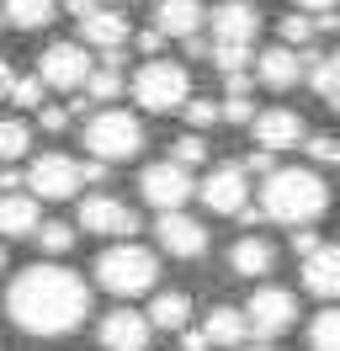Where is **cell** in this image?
Segmentation results:
<instances>
[{"mask_svg":"<svg viewBox=\"0 0 340 351\" xmlns=\"http://www.w3.org/2000/svg\"><path fill=\"white\" fill-rule=\"evenodd\" d=\"M5 314L27 335H69L90 314V287L69 266H53V261L27 266L16 282H11V293H5Z\"/></svg>","mask_w":340,"mask_h":351,"instance_id":"6da1fadb","label":"cell"},{"mask_svg":"<svg viewBox=\"0 0 340 351\" xmlns=\"http://www.w3.org/2000/svg\"><path fill=\"white\" fill-rule=\"evenodd\" d=\"M260 208H266V219L303 229V223H314L330 208V186L308 165H276L266 176V186H260Z\"/></svg>","mask_w":340,"mask_h":351,"instance_id":"7a4b0ae2","label":"cell"},{"mask_svg":"<svg viewBox=\"0 0 340 351\" xmlns=\"http://www.w3.org/2000/svg\"><path fill=\"white\" fill-rule=\"evenodd\" d=\"M96 282L112 293V298H138L160 282V256L149 245H133V240H117L96 256Z\"/></svg>","mask_w":340,"mask_h":351,"instance_id":"3957f363","label":"cell"},{"mask_svg":"<svg viewBox=\"0 0 340 351\" xmlns=\"http://www.w3.org/2000/svg\"><path fill=\"white\" fill-rule=\"evenodd\" d=\"M80 138H85V149H90V160H133V154L144 149V123L133 117V112H96V117H85V128H80Z\"/></svg>","mask_w":340,"mask_h":351,"instance_id":"277c9868","label":"cell"},{"mask_svg":"<svg viewBox=\"0 0 340 351\" xmlns=\"http://www.w3.org/2000/svg\"><path fill=\"white\" fill-rule=\"evenodd\" d=\"M133 101L144 112H181L191 101V75L186 64H170V59H149L138 75H133Z\"/></svg>","mask_w":340,"mask_h":351,"instance_id":"5b68a950","label":"cell"},{"mask_svg":"<svg viewBox=\"0 0 340 351\" xmlns=\"http://www.w3.org/2000/svg\"><path fill=\"white\" fill-rule=\"evenodd\" d=\"M245 325H250V335L271 341V335H282V330L298 325V298L287 287H260V293L245 298Z\"/></svg>","mask_w":340,"mask_h":351,"instance_id":"8992f818","label":"cell"},{"mask_svg":"<svg viewBox=\"0 0 340 351\" xmlns=\"http://www.w3.org/2000/svg\"><path fill=\"white\" fill-rule=\"evenodd\" d=\"M38 75H42V86H53V90H80L85 80H90V48L85 43H48L42 48V59H38Z\"/></svg>","mask_w":340,"mask_h":351,"instance_id":"52a82bcc","label":"cell"},{"mask_svg":"<svg viewBox=\"0 0 340 351\" xmlns=\"http://www.w3.org/2000/svg\"><path fill=\"white\" fill-rule=\"evenodd\" d=\"M27 186H32V197H48V202L75 197V192L85 186L80 160H69V154H38L32 171H27Z\"/></svg>","mask_w":340,"mask_h":351,"instance_id":"ba28073f","label":"cell"},{"mask_svg":"<svg viewBox=\"0 0 340 351\" xmlns=\"http://www.w3.org/2000/svg\"><path fill=\"white\" fill-rule=\"evenodd\" d=\"M154 240H160V250H170L175 261H197V256L208 250V223L181 213V208H170V213L154 219Z\"/></svg>","mask_w":340,"mask_h":351,"instance_id":"9c48e42d","label":"cell"},{"mask_svg":"<svg viewBox=\"0 0 340 351\" xmlns=\"http://www.w3.org/2000/svg\"><path fill=\"white\" fill-rule=\"evenodd\" d=\"M85 234H106V240H133L138 234V213L127 208L123 197H85V208L75 213Z\"/></svg>","mask_w":340,"mask_h":351,"instance_id":"30bf717a","label":"cell"},{"mask_svg":"<svg viewBox=\"0 0 340 351\" xmlns=\"http://www.w3.org/2000/svg\"><path fill=\"white\" fill-rule=\"evenodd\" d=\"M138 186H144V197L160 208V213H170V208H181V202L197 192V181H191L186 165H175V160H154L144 176H138Z\"/></svg>","mask_w":340,"mask_h":351,"instance_id":"8fae6325","label":"cell"},{"mask_svg":"<svg viewBox=\"0 0 340 351\" xmlns=\"http://www.w3.org/2000/svg\"><path fill=\"white\" fill-rule=\"evenodd\" d=\"M208 16H212V43H250L255 48V32H260V5L255 0H218Z\"/></svg>","mask_w":340,"mask_h":351,"instance_id":"7c38bea8","label":"cell"},{"mask_svg":"<svg viewBox=\"0 0 340 351\" xmlns=\"http://www.w3.org/2000/svg\"><path fill=\"white\" fill-rule=\"evenodd\" d=\"M250 133H255V144H260V149L276 154V149H298V144L308 138V123H303L293 107H271V112H255Z\"/></svg>","mask_w":340,"mask_h":351,"instance_id":"4fadbf2b","label":"cell"},{"mask_svg":"<svg viewBox=\"0 0 340 351\" xmlns=\"http://www.w3.org/2000/svg\"><path fill=\"white\" fill-rule=\"evenodd\" d=\"M202 202H208L212 213H239L245 202H250V176L245 165H212V176L202 181Z\"/></svg>","mask_w":340,"mask_h":351,"instance_id":"5bb4252c","label":"cell"},{"mask_svg":"<svg viewBox=\"0 0 340 351\" xmlns=\"http://www.w3.org/2000/svg\"><path fill=\"white\" fill-rule=\"evenodd\" d=\"M149 314L138 308H112L101 319V346L106 351H149Z\"/></svg>","mask_w":340,"mask_h":351,"instance_id":"9a60e30c","label":"cell"},{"mask_svg":"<svg viewBox=\"0 0 340 351\" xmlns=\"http://www.w3.org/2000/svg\"><path fill=\"white\" fill-rule=\"evenodd\" d=\"M303 287L319 293V298H340V240H324L303 261Z\"/></svg>","mask_w":340,"mask_h":351,"instance_id":"2e32d148","label":"cell"},{"mask_svg":"<svg viewBox=\"0 0 340 351\" xmlns=\"http://www.w3.org/2000/svg\"><path fill=\"white\" fill-rule=\"evenodd\" d=\"M202 22H208V5L202 0H160L154 5V27L165 38H197Z\"/></svg>","mask_w":340,"mask_h":351,"instance_id":"e0dca14e","label":"cell"},{"mask_svg":"<svg viewBox=\"0 0 340 351\" xmlns=\"http://www.w3.org/2000/svg\"><path fill=\"white\" fill-rule=\"evenodd\" d=\"M38 197H27V192H0V234L5 240H27V234H38Z\"/></svg>","mask_w":340,"mask_h":351,"instance_id":"ac0fdd59","label":"cell"},{"mask_svg":"<svg viewBox=\"0 0 340 351\" xmlns=\"http://www.w3.org/2000/svg\"><path fill=\"white\" fill-rule=\"evenodd\" d=\"M80 43L85 48H127V16L123 11H112V5H101V11H90L80 22Z\"/></svg>","mask_w":340,"mask_h":351,"instance_id":"d6986e66","label":"cell"},{"mask_svg":"<svg viewBox=\"0 0 340 351\" xmlns=\"http://www.w3.org/2000/svg\"><path fill=\"white\" fill-rule=\"evenodd\" d=\"M255 75H260V86L287 90V86H298V75H303V53L287 48V43H276V48H266V53L255 59Z\"/></svg>","mask_w":340,"mask_h":351,"instance_id":"ffe728a7","label":"cell"},{"mask_svg":"<svg viewBox=\"0 0 340 351\" xmlns=\"http://www.w3.org/2000/svg\"><path fill=\"white\" fill-rule=\"evenodd\" d=\"M229 266L239 271V277H266V271L276 266V245L260 240V234H245V240L229 250Z\"/></svg>","mask_w":340,"mask_h":351,"instance_id":"44dd1931","label":"cell"},{"mask_svg":"<svg viewBox=\"0 0 340 351\" xmlns=\"http://www.w3.org/2000/svg\"><path fill=\"white\" fill-rule=\"evenodd\" d=\"M208 341L212 346H245L250 341V325H245V308H234V304H218L208 314Z\"/></svg>","mask_w":340,"mask_h":351,"instance_id":"7402d4cb","label":"cell"},{"mask_svg":"<svg viewBox=\"0 0 340 351\" xmlns=\"http://www.w3.org/2000/svg\"><path fill=\"white\" fill-rule=\"evenodd\" d=\"M186 319H191V298H186V293H175V287L154 293V304H149V325H160V330H186Z\"/></svg>","mask_w":340,"mask_h":351,"instance_id":"603a6c76","label":"cell"},{"mask_svg":"<svg viewBox=\"0 0 340 351\" xmlns=\"http://www.w3.org/2000/svg\"><path fill=\"white\" fill-rule=\"evenodd\" d=\"M0 11H5L11 27L32 32V27H48L53 16H59V0H0Z\"/></svg>","mask_w":340,"mask_h":351,"instance_id":"cb8c5ba5","label":"cell"},{"mask_svg":"<svg viewBox=\"0 0 340 351\" xmlns=\"http://www.w3.org/2000/svg\"><path fill=\"white\" fill-rule=\"evenodd\" d=\"M27 149H32V128H27L21 117H0V160L11 165V160H21Z\"/></svg>","mask_w":340,"mask_h":351,"instance_id":"d4e9b609","label":"cell"},{"mask_svg":"<svg viewBox=\"0 0 340 351\" xmlns=\"http://www.w3.org/2000/svg\"><path fill=\"white\" fill-rule=\"evenodd\" d=\"M32 240H38L42 250H48V256H64V250L75 245V223H69V219H42Z\"/></svg>","mask_w":340,"mask_h":351,"instance_id":"484cf974","label":"cell"},{"mask_svg":"<svg viewBox=\"0 0 340 351\" xmlns=\"http://www.w3.org/2000/svg\"><path fill=\"white\" fill-rule=\"evenodd\" d=\"M308 346H314V351H340V308L314 314V325H308Z\"/></svg>","mask_w":340,"mask_h":351,"instance_id":"4316f807","label":"cell"},{"mask_svg":"<svg viewBox=\"0 0 340 351\" xmlns=\"http://www.w3.org/2000/svg\"><path fill=\"white\" fill-rule=\"evenodd\" d=\"M314 32H319V22L308 16V11H287V16H282V43L287 48H308Z\"/></svg>","mask_w":340,"mask_h":351,"instance_id":"83f0119b","label":"cell"},{"mask_svg":"<svg viewBox=\"0 0 340 351\" xmlns=\"http://www.w3.org/2000/svg\"><path fill=\"white\" fill-rule=\"evenodd\" d=\"M123 69H90V80H85V96L90 101H117L123 96Z\"/></svg>","mask_w":340,"mask_h":351,"instance_id":"f1b7e54d","label":"cell"},{"mask_svg":"<svg viewBox=\"0 0 340 351\" xmlns=\"http://www.w3.org/2000/svg\"><path fill=\"white\" fill-rule=\"evenodd\" d=\"M170 160H175V165H202V160H208V138H202V133H181V138H175V144H170Z\"/></svg>","mask_w":340,"mask_h":351,"instance_id":"f546056e","label":"cell"},{"mask_svg":"<svg viewBox=\"0 0 340 351\" xmlns=\"http://www.w3.org/2000/svg\"><path fill=\"white\" fill-rule=\"evenodd\" d=\"M303 149H308L314 165H340V133H308Z\"/></svg>","mask_w":340,"mask_h":351,"instance_id":"4dcf8cb0","label":"cell"},{"mask_svg":"<svg viewBox=\"0 0 340 351\" xmlns=\"http://www.w3.org/2000/svg\"><path fill=\"white\" fill-rule=\"evenodd\" d=\"M181 112H186L191 133H202V128H212V123H223V107H218V101H208V96H191Z\"/></svg>","mask_w":340,"mask_h":351,"instance_id":"1f68e13d","label":"cell"},{"mask_svg":"<svg viewBox=\"0 0 340 351\" xmlns=\"http://www.w3.org/2000/svg\"><path fill=\"white\" fill-rule=\"evenodd\" d=\"M212 64L234 75V69H250V43H212Z\"/></svg>","mask_w":340,"mask_h":351,"instance_id":"d6a6232c","label":"cell"},{"mask_svg":"<svg viewBox=\"0 0 340 351\" xmlns=\"http://www.w3.org/2000/svg\"><path fill=\"white\" fill-rule=\"evenodd\" d=\"M42 96H48V90H42V75H16V80H11V101H16V107H42Z\"/></svg>","mask_w":340,"mask_h":351,"instance_id":"836d02e7","label":"cell"},{"mask_svg":"<svg viewBox=\"0 0 340 351\" xmlns=\"http://www.w3.org/2000/svg\"><path fill=\"white\" fill-rule=\"evenodd\" d=\"M223 123H245V128H250V123H255L250 96H229V101H223Z\"/></svg>","mask_w":340,"mask_h":351,"instance_id":"e575fe53","label":"cell"},{"mask_svg":"<svg viewBox=\"0 0 340 351\" xmlns=\"http://www.w3.org/2000/svg\"><path fill=\"white\" fill-rule=\"evenodd\" d=\"M319 245H324V240H319V234L308 229V223H303V229H293V256H303V261H308V256H314Z\"/></svg>","mask_w":340,"mask_h":351,"instance_id":"d590c367","label":"cell"},{"mask_svg":"<svg viewBox=\"0 0 340 351\" xmlns=\"http://www.w3.org/2000/svg\"><path fill=\"white\" fill-rule=\"evenodd\" d=\"M255 171H260V176H271V171H276V154H271V149H260V144H255L250 160H245V176H255Z\"/></svg>","mask_w":340,"mask_h":351,"instance_id":"8d00e7d4","label":"cell"},{"mask_svg":"<svg viewBox=\"0 0 340 351\" xmlns=\"http://www.w3.org/2000/svg\"><path fill=\"white\" fill-rule=\"evenodd\" d=\"M223 90H229V96H250L255 75H250V69H234V75H223Z\"/></svg>","mask_w":340,"mask_h":351,"instance_id":"74e56055","label":"cell"},{"mask_svg":"<svg viewBox=\"0 0 340 351\" xmlns=\"http://www.w3.org/2000/svg\"><path fill=\"white\" fill-rule=\"evenodd\" d=\"M38 123L48 133H64V128H69V112H64V107H38Z\"/></svg>","mask_w":340,"mask_h":351,"instance_id":"f35d334b","label":"cell"},{"mask_svg":"<svg viewBox=\"0 0 340 351\" xmlns=\"http://www.w3.org/2000/svg\"><path fill=\"white\" fill-rule=\"evenodd\" d=\"M160 48H165V32H160V27H149V32H138V53H149V59H160Z\"/></svg>","mask_w":340,"mask_h":351,"instance_id":"ab89813d","label":"cell"},{"mask_svg":"<svg viewBox=\"0 0 340 351\" xmlns=\"http://www.w3.org/2000/svg\"><path fill=\"white\" fill-rule=\"evenodd\" d=\"M80 176L90 181V186H106V181H112V176H106V160H85V165H80Z\"/></svg>","mask_w":340,"mask_h":351,"instance_id":"60d3db41","label":"cell"},{"mask_svg":"<svg viewBox=\"0 0 340 351\" xmlns=\"http://www.w3.org/2000/svg\"><path fill=\"white\" fill-rule=\"evenodd\" d=\"M181 351H212L208 330H186V335H181Z\"/></svg>","mask_w":340,"mask_h":351,"instance_id":"b9f144b4","label":"cell"},{"mask_svg":"<svg viewBox=\"0 0 340 351\" xmlns=\"http://www.w3.org/2000/svg\"><path fill=\"white\" fill-rule=\"evenodd\" d=\"M59 5L69 11V16H80V22L90 16V11H101V0H59Z\"/></svg>","mask_w":340,"mask_h":351,"instance_id":"7bdbcfd3","label":"cell"},{"mask_svg":"<svg viewBox=\"0 0 340 351\" xmlns=\"http://www.w3.org/2000/svg\"><path fill=\"white\" fill-rule=\"evenodd\" d=\"M186 53H191V59H212V38H202V32L186 38Z\"/></svg>","mask_w":340,"mask_h":351,"instance_id":"ee69618b","label":"cell"},{"mask_svg":"<svg viewBox=\"0 0 340 351\" xmlns=\"http://www.w3.org/2000/svg\"><path fill=\"white\" fill-rule=\"evenodd\" d=\"M340 0H298V11H308V16H330Z\"/></svg>","mask_w":340,"mask_h":351,"instance_id":"f6af8a7d","label":"cell"},{"mask_svg":"<svg viewBox=\"0 0 340 351\" xmlns=\"http://www.w3.org/2000/svg\"><path fill=\"white\" fill-rule=\"evenodd\" d=\"M21 181H27V171H16V165H5V171H0V192H16Z\"/></svg>","mask_w":340,"mask_h":351,"instance_id":"bcb514c9","label":"cell"},{"mask_svg":"<svg viewBox=\"0 0 340 351\" xmlns=\"http://www.w3.org/2000/svg\"><path fill=\"white\" fill-rule=\"evenodd\" d=\"M234 219L245 223V229H255V223H266V208H250V202H245V208H239V213H234Z\"/></svg>","mask_w":340,"mask_h":351,"instance_id":"7dc6e473","label":"cell"},{"mask_svg":"<svg viewBox=\"0 0 340 351\" xmlns=\"http://www.w3.org/2000/svg\"><path fill=\"white\" fill-rule=\"evenodd\" d=\"M90 107H96V101H90V96H85V90H80V96L69 101V117H96V112H90Z\"/></svg>","mask_w":340,"mask_h":351,"instance_id":"c3c4849f","label":"cell"},{"mask_svg":"<svg viewBox=\"0 0 340 351\" xmlns=\"http://www.w3.org/2000/svg\"><path fill=\"white\" fill-rule=\"evenodd\" d=\"M11 80H16V75H11V64L0 59V96H11Z\"/></svg>","mask_w":340,"mask_h":351,"instance_id":"681fc988","label":"cell"},{"mask_svg":"<svg viewBox=\"0 0 340 351\" xmlns=\"http://www.w3.org/2000/svg\"><path fill=\"white\" fill-rule=\"evenodd\" d=\"M330 64H335V69H340V48H335V53H330Z\"/></svg>","mask_w":340,"mask_h":351,"instance_id":"f907efd6","label":"cell"},{"mask_svg":"<svg viewBox=\"0 0 340 351\" xmlns=\"http://www.w3.org/2000/svg\"><path fill=\"white\" fill-rule=\"evenodd\" d=\"M245 351H276V346H245Z\"/></svg>","mask_w":340,"mask_h":351,"instance_id":"816d5d0a","label":"cell"},{"mask_svg":"<svg viewBox=\"0 0 340 351\" xmlns=\"http://www.w3.org/2000/svg\"><path fill=\"white\" fill-rule=\"evenodd\" d=\"M117 5H133V0H117Z\"/></svg>","mask_w":340,"mask_h":351,"instance_id":"f5cc1de1","label":"cell"},{"mask_svg":"<svg viewBox=\"0 0 340 351\" xmlns=\"http://www.w3.org/2000/svg\"><path fill=\"white\" fill-rule=\"evenodd\" d=\"M0 266H5V250H0Z\"/></svg>","mask_w":340,"mask_h":351,"instance_id":"db71d44e","label":"cell"},{"mask_svg":"<svg viewBox=\"0 0 340 351\" xmlns=\"http://www.w3.org/2000/svg\"><path fill=\"white\" fill-rule=\"evenodd\" d=\"M0 22H5V11H0Z\"/></svg>","mask_w":340,"mask_h":351,"instance_id":"11a10c76","label":"cell"},{"mask_svg":"<svg viewBox=\"0 0 340 351\" xmlns=\"http://www.w3.org/2000/svg\"><path fill=\"white\" fill-rule=\"evenodd\" d=\"M335 32H340V27H335Z\"/></svg>","mask_w":340,"mask_h":351,"instance_id":"9f6ffc18","label":"cell"}]
</instances>
